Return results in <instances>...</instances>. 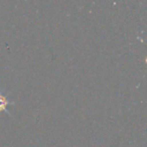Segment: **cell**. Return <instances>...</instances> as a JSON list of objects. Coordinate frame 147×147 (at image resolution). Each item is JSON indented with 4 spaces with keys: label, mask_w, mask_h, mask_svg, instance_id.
Returning <instances> with one entry per match:
<instances>
[{
    "label": "cell",
    "mask_w": 147,
    "mask_h": 147,
    "mask_svg": "<svg viewBox=\"0 0 147 147\" xmlns=\"http://www.w3.org/2000/svg\"><path fill=\"white\" fill-rule=\"evenodd\" d=\"M10 104H12V101H10L5 95H3L2 92H0V113L4 111L8 115H10L9 111L7 110V106H9Z\"/></svg>",
    "instance_id": "obj_1"
}]
</instances>
